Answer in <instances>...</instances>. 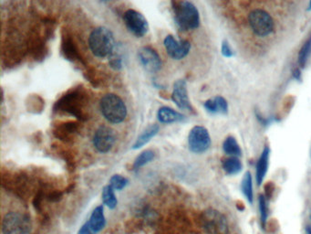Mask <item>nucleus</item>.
Masks as SVG:
<instances>
[{
  "label": "nucleus",
  "instance_id": "nucleus-1",
  "mask_svg": "<svg viewBox=\"0 0 311 234\" xmlns=\"http://www.w3.org/2000/svg\"><path fill=\"white\" fill-rule=\"evenodd\" d=\"M172 10L177 27L184 31L196 29L200 25V15L190 1H172Z\"/></svg>",
  "mask_w": 311,
  "mask_h": 234
},
{
  "label": "nucleus",
  "instance_id": "nucleus-2",
  "mask_svg": "<svg viewBox=\"0 0 311 234\" xmlns=\"http://www.w3.org/2000/svg\"><path fill=\"white\" fill-rule=\"evenodd\" d=\"M89 46L91 52L98 58L110 57L113 53L115 40L111 29L98 27L92 30L89 38Z\"/></svg>",
  "mask_w": 311,
  "mask_h": 234
},
{
  "label": "nucleus",
  "instance_id": "nucleus-3",
  "mask_svg": "<svg viewBox=\"0 0 311 234\" xmlns=\"http://www.w3.org/2000/svg\"><path fill=\"white\" fill-rule=\"evenodd\" d=\"M100 109L104 118L111 123H122L127 116L126 104L114 94H108L101 99Z\"/></svg>",
  "mask_w": 311,
  "mask_h": 234
},
{
  "label": "nucleus",
  "instance_id": "nucleus-4",
  "mask_svg": "<svg viewBox=\"0 0 311 234\" xmlns=\"http://www.w3.org/2000/svg\"><path fill=\"white\" fill-rule=\"evenodd\" d=\"M85 103V96L82 91L73 90L63 95L56 103L54 109L55 111L65 112L75 117L82 118Z\"/></svg>",
  "mask_w": 311,
  "mask_h": 234
},
{
  "label": "nucleus",
  "instance_id": "nucleus-5",
  "mask_svg": "<svg viewBox=\"0 0 311 234\" xmlns=\"http://www.w3.org/2000/svg\"><path fill=\"white\" fill-rule=\"evenodd\" d=\"M202 225L206 234H228L227 219L220 211L213 209L205 210L201 217Z\"/></svg>",
  "mask_w": 311,
  "mask_h": 234
},
{
  "label": "nucleus",
  "instance_id": "nucleus-6",
  "mask_svg": "<svg viewBox=\"0 0 311 234\" xmlns=\"http://www.w3.org/2000/svg\"><path fill=\"white\" fill-rule=\"evenodd\" d=\"M248 23L252 31L258 37H266L274 31L275 23L272 16L261 8H256L249 13Z\"/></svg>",
  "mask_w": 311,
  "mask_h": 234
},
{
  "label": "nucleus",
  "instance_id": "nucleus-7",
  "mask_svg": "<svg viewBox=\"0 0 311 234\" xmlns=\"http://www.w3.org/2000/svg\"><path fill=\"white\" fill-rule=\"evenodd\" d=\"M31 230L30 219L20 212H9L2 222L3 234H29Z\"/></svg>",
  "mask_w": 311,
  "mask_h": 234
},
{
  "label": "nucleus",
  "instance_id": "nucleus-8",
  "mask_svg": "<svg viewBox=\"0 0 311 234\" xmlns=\"http://www.w3.org/2000/svg\"><path fill=\"white\" fill-rule=\"evenodd\" d=\"M188 146L192 153L202 154L206 152L211 147V137L208 130L201 125L192 128L189 132Z\"/></svg>",
  "mask_w": 311,
  "mask_h": 234
},
{
  "label": "nucleus",
  "instance_id": "nucleus-9",
  "mask_svg": "<svg viewBox=\"0 0 311 234\" xmlns=\"http://www.w3.org/2000/svg\"><path fill=\"white\" fill-rule=\"evenodd\" d=\"M123 21L130 32L136 37H144L149 30V24L145 16L134 9H128L123 15Z\"/></svg>",
  "mask_w": 311,
  "mask_h": 234
},
{
  "label": "nucleus",
  "instance_id": "nucleus-10",
  "mask_svg": "<svg viewBox=\"0 0 311 234\" xmlns=\"http://www.w3.org/2000/svg\"><path fill=\"white\" fill-rule=\"evenodd\" d=\"M116 142V134L112 128L100 127L93 136V146L99 152L108 153Z\"/></svg>",
  "mask_w": 311,
  "mask_h": 234
},
{
  "label": "nucleus",
  "instance_id": "nucleus-11",
  "mask_svg": "<svg viewBox=\"0 0 311 234\" xmlns=\"http://www.w3.org/2000/svg\"><path fill=\"white\" fill-rule=\"evenodd\" d=\"M164 44L168 55L176 61L186 57L191 49V44L188 41H177L172 35H168L165 37Z\"/></svg>",
  "mask_w": 311,
  "mask_h": 234
},
{
  "label": "nucleus",
  "instance_id": "nucleus-12",
  "mask_svg": "<svg viewBox=\"0 0 311 234\" xmlns=\"http://www.w3.org/2000/svg\"><path fill=\"white\" fill-rule=\"evenodd\" d=\"M140 62L144 69L154 74L162 68V60L156 49L151 47H142L138 50Z\"/></svg>",
  "mask_w": 311,
  "mask_h": 234
},
{
  "label": "nucleus",
  "instance_id": "nucleus-13",
  "mask_svg": "<svg viewBox=\"0 0 311 234\" xmlns=\"http://www.w3.org/2000/svg\"><path fill=\"white\" fill-rule=\"evenodd\" d=\"M172 102L182 110L193 112V108L189 100L187 83L184 79L177 80L174 82L172 89Z\"/></svg>",
  "mask_w": 311,
  "mask_h": 234
},
{
  "label": "nucleus",
  "instance_id": "nucleus-14",
  "mask_svg": "<svg viewBox=\"0 0 311 234\" xmlns=\"http://www.w3.org/2000/svg\"><path fill=\"white\" fill-rule=\"evenodd\" d=\"M269 156H270V149L268 146H265L263 149L261 155L258 158L256 166V181L258 186L261 185L263 181L265 179L266 173L268 170V166H269Z\"/></svg>",
  "mask_w": 311,
  "mask_h": 234
},
{
  "label": "nucleus",
  "instance_id": "nucleus-15",
  "mask_svg": "<svg viewBox=\"0 0 311 234\" xmlns=\"http://www.w3.org/2000/svg\"><path fill=\"white\" fill-rule=\"evenodd\" d=\"M157 118L163 123H173L183 122L185 116L171 107L163 106L157 112Z\"/></svg>",
  "mask_w": 311,
  "mask_h": 234
},
{
  "label": "nucleus",
  "instance_id": "nucleus-16",
  "mask_svg": "<svg viewBox=\"0 0 311 234\" xmlns=\"http://www.w3.org/2000/svg\"><path fill=\"white\" fill-rule=\"evenodd\" d=\"M205 110L211 114H227L228 103L227 101L222 96H216L209 99L204 103Z\"/></svg>",
  "mask_w": 311,
  "mask_h": 234
},
{
  "label": "nucleus",
  "instance_id": "nucleus-17",
  "mask_svg": "<svg viewBox=\"0 0 311 234\" xmlns=\"http://www.w3.org/2000/svg\"><path fill=\"white\" fill-rule=\"evenodd\" d=\"M159 132V125L156 123H152L151 125H149L147 128L144 129V131L138 136V138L136 139L135 143L132 146V149H139L143 148L144 146L149 143L152 138L158 134Z\"/></svg>",
  "mask_w": 311,
  "mask_h": 234
},
{
  "label": "nucleus",
  "instance_id": "nucleus-18",
  "mask_svg": "<svg viewBox=\"0 0 311 234\" xmlns=\"http://www.w3.org/2000/svg\"><path fill=\"white\" fill-rule=\"evenodd\" d=\"M88 223L95 233L103 230L106 223L103 206H99L97 208H95L94 210L90 215V218Z\"/></svg>",
  "mask_w": 311,
  "mask_h": 234
},
{
  "label": "nucleus",
  "instance_id": "nucleus-19",
  "mask_svg": "<svg viewBox=\"0 0 311 234\" xmlns=\"http://www.w3.org/2000/svg\"><path fill=\"white\" fill-rule=\"evenodd\" d=\"M222 167L225 172L228 175H237L241 172L243 164L238 157L230 156L225 158L222 162Z\"/></svg>",
  "mask_w": 311,
  "mask_h": 234
},
{
  "label": "nucleus",
  "instance_id": "nucleus-20",
  "mask_svg": "<svg viewBox=\"0 0 311 234\" xmlns=\"http://www.w3.org/2000/svg\"><path fill=\"white\" fill-rule=\"evenodd\" d=\"M223 150L230 156L240 157L242 156L241 148L234 136H228L225 138L223 143Z\"/></svg>",
  "mask_w": 311,
  "mask_h": 234
},
{
  "label": "nucleus",
  "instance_id": "nucleus-21",
  "mask_svg": "<svg viewBox=\"0 0 311 234\" xmlns=\"http://www.w3.org/2000/svg\"><path fill=\"white\" fill-rule=\"evenodd\" d=\"M242 192L246 197L249 204H253L254 202V192H253V181L252 175L249 171L245 173L241 183Z\"/></svg>",
  "mask_w": 311,
  "mask_h": 234
},
{
  "label": "nucleus",
  "instance_id": "nucleus-22",
  "mask_svg": "<svg viewBox=\"0 0 311 234\" xmlns=\"http://www.w3.org/2000/svg\"><path fill=\"white\" fill-rule=\"evenodd\" d=\"M311 54V35L310 37L305 41L302 47L299 49V57H298V62L300 68H305L307 65L308 59Z\"/></svg>",
  "mask_w": 311,
  "mask_h": 234
},
{
  "label": "nucleus",
  "instance_id": "nucleus-23",
  "mask_svg": "<svg viewBox=\"0 0 311 234\" xmlns=\"http://www.w3.org/2000/svg\"><path fill=\"white\" fill-rule=\"evenodd\" d=\"M103 200L104 204L113 210L115 207L117 206V199L115 197L114 189L111 188V186L108 185L104 187L103 189Z\"/></svg>",
  "mask_w": 311,
  "mask_h": 234
},
{
  "label": "nucleus",
  "instance_id": "nucleus-24",
  "mask_svg": "<svg viewBox=\"0 0 311 234\" xmlns=\"http://www.w3.org/2000/svg\"><path fill=\"white\" fill-rule=\"evenodd\" d=\"M76 130H77V123H63V125L57 127L54 133H55V135H56L57 137L65 139L67 137H69L70 135H72Z\"/></svg>",
  "mask_w": 311,
  "mask_h": 234
},
{
  "label": "nucleus",
  "instance_id": "nucleus-25",
  "mask_svg": "<svg viewBox=\"0 0 311 234\" xmlns=\"http://www.w3.org/2000/svg\"><path fill=\"white\" fill-rule=\"evenodd\" d=\"M154 158V153L152 150L148 149L144 150V152L141 153L139 156L136 157L134 164H133V169H139L144 167L145 165L150 163L151 161Z\"/></svg>",
  "mask_w": 311,
  "mask_h": 234
},
{
  "label": "nucleus",
  "instance_id": "nucleus-26",
  "mask_svg": "<svg viewBox=\"0 0 311 234\" xmlns=\"http://www.w3.org/2000/svg\"><path fill=\"white\" fill-rule=\"evenodd\" d=\"M258 209L260 212V222L262 225L263 229H265L266 226V221L268 217V208H267V202H266V197L264 195H260L258 199Z\"/></svg>",
  "mask_w": 311,
  "mask_h": 234
},
{
  "label": "nucleus",
  "instance_id": "nucleus-27",
  "mask_svg": "<svg viewBox=\"0 0 311 234\" xmlns=\"http://www.w3.org/2000/svg\"><path fill=\"white\" fill-rule=\"evenodd\" d=\"M129 181L126 177H123L121 175H114L111 177L110 179V184L112 189L114 190H122L128 185Z\"/></svg>",
  "mask_w": 311,
  "mask_h": 234
},
{
  "label": "nucleus",
  "instance_id": "nucleus-28",
  "mask_svg": "<svg viewBox=\"0 0 311 234\" xmlns=\"http://www.w3.org/2000/svg\"><path fill=\"white\" fill-rule=\"evenodd\" d=\"M63 52L65 53L66 57L70 58L74 60L75 58L78 57L77 50L74 47V43L70 39H66L65 43H63Z\"/></svg>",
  "mask_w": 311,
  "mask_h": 234
},
{
  "label": "nucleus",
  "instance_id": "nucleus-29",
  "mask_svg": "<svg viewBox=\"0 0 311 234\" xmlns=\"http://www.w3.org/2000/svg\"><path fill=\"white\" fill-rule=\"evenodd\" d=\"M109 58H110L109 59L110 60V65H111L112 69H114V70L122 69V67H123V61H122L121 56L113 52Z\"/></svg>",
  "mask_w": 311,
  "mask_h": 234
},
{
  "label": "nucleus",
  "instance_id": "nucleus-30",
  "mask_svg": "<svg viewBox=\"0 0 311 234\" xmlns=\"http://www.w3.org/2000/svg\"><path fill=\"white\" fill-rule=\"evenodd\" d=\"M222 55L225 58H232L234 56L233 49H231L229 43L227 41H224L222 42L221 45Z\"/></svg>",
  "mask_w": 311,
  "mask_h": 234
},
{
  "label": "nucleus",
  "instance_id": "nucleus-31",
  "mask_svg": "<svg viewBox=\"0 0 311 234\" xmlns=\"http://www.w3.org/2000/svg\"><path fill=\"white\" fill-rule=\"evenodd\" d=\"M78 234H95V232L92 230V229L90 228L89 223L87 222L86 223H85L84 225H82V228L79 230Z\"/></svg>",
  "mask_w": 311,
  "mask_h": 234
},
{
  "label": "nucleus",
  "instance_id": "nucleus-32",
  "mask_svg": "<svg viewBox=\"0 0 311 234\" xmlns=\"http://www.w3.org/2000/svg\"><path fill=\"white\" fill-rule=\"evenodd\" d=\"M293 75H294V78L296 79V80H300V79H301V71H300V70H299V69H296L295 70H294V73H293Z\"/></svg>",
  "mask_w": 311,
  "mask_h": 234
},
{
  "label": "nucleus",
  "instance_id": "nucleus-33",
  "mask_svg": "<svg viewBox=\"0 0 311 234\" xmlns=\"http://www.w3.org/2000/svg\"><path fill=\"white\" fill-rule=\"evenodd\" d=\"M306 232H307V234H311V225L307 226V228H306Z\"/></svg>",
  "mask_w": 311,
  "mask_h": 234
},
{
  "label": "nucleus",
  "instance_id": "nucleus-34",
  "mask_svg": "<svg viewBox=\"0 0 311 234\" xmlns=\"http://www.w3.org/2000/svg\"><path fill=\"white\" fill-rule=\"evenodd\" d=\"M307 10H311V1L309 2V4H308V7H307Z\"/></svg>",
  "mask_w": 311,
  "mask_h": 234
},
{
  "label": "nucleus",
  "instance_id": "nucleus-35",
  "mask_svg": "<svg viewBox=\"0 0 311 234\" xmlns=\"http://www.w3.org/2000/svg\"><path fill=\"white\" fill-rule=\"evenodd\" d=\"M310 155H311V151H310Z\"/></svg>",
  "mask_w": 311,
  "mask_h": 234
},
{
  "label": "nucleus",
  "instance_id": "nucleus-36",
  "mask_svg": "<svg viewBox=\"0 0 311 234\" xmlns=\"http://www.w3.org/2000/svg\"><path fill=\"white\" fill-rule=\"evenodd\" d=\"M310 219H311V216H310Z\"/></svg>",
  "mask_w": 311,
  "mask_h": 234
}]
</instances>
